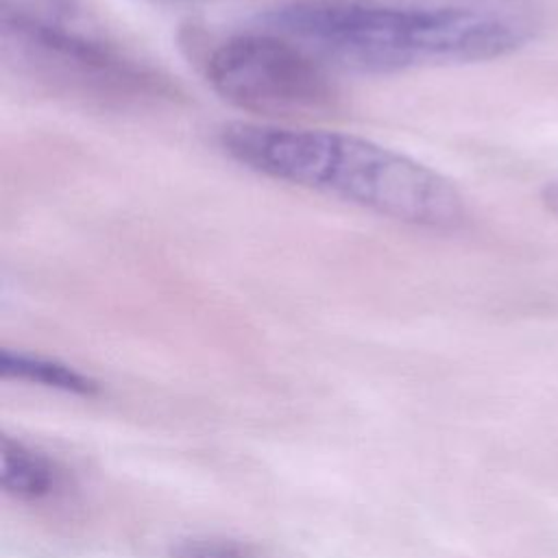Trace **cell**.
<instances>
[{
	"label": "cell",
	"mask_w": 558,
	"mask_h": 558,
	"mask_svg": "<svg viewBox=\"0 0 558 558\" xmlns=\"http://www.w3.org/2000/svg\"><path fill=\"white\" fill-rule=\"evenodd\" d=\"M259 22L325 68L366 74L497 59L538 24L525 0H294Z\"/></svg>",
	"instance_id": "cell-1"
},
{
	"label": "cell",
	"mask_w": 558,
	"mask_h": 558,
	"mask_svg": "<svg viewBox=\"0 0 558 558\" xmlns=\"http://www.w3.org/2000/svg\"><path fill=\"white\" fill-rule=\"evenodd\" d=\"M220 146L244 168L429 229H456L458 187L425 163L364 137L268 122H231Z\"/></svg>",
	"instance_id": "cell-2"
},
{
	"label": "cell",
	"mask_w": 558,
	"mask_h": 558,
	"mask_svg": "<svg viewBox=\"0 0 558 558\" xmlns=\"http://www.w3.org/2000/svg\"><path fill=\"white\" fill-rule=\"evenodd\" d=\"M205 74L220 98L257 116L314 118L338 105L329 68L294 41L266 28L235 35L216 46Z\"/></svg>",
	"instance_id": "cell-3"
},
{
	"label": "cell",
	"mask_w": 558,
	"mask_h": 558,
	"mask_svg": "<svg viewBox=\"0 0 558 558\" xmlns=\"http://www.w3.org/2000/svg\"><path fill=\"white\" fill-rule=\"evenodd\" d=\"M2 41L28 72L70 89L135 96L153 85L133 63L102 44L68 31L50 15L2 9Z\"/></svg>",
	"instance_id": "cell-4"
},
{
	"label": "cell",
	"mask_w": 558,
	"mask_h": 558,
	"mask_svg": "<svg viewBox=\"0 0 558 558\" xmlns=\"http://www.w3.org/2000/svg\"><path fill=\"white\" fill-rule=\"evenodd\" d=\"M2 488L22 501H41L65 488V473L46 453L22 440H2Z\"/></svg>",
	"instance_id": "cell-5"
},
{
	"label": "cell",
	"mask_w": 558,
	"mask_h": 558,
	"mask_svg": "<svg viewBox=\"0 0 558 558\" xmlns=\"http://www.w3.org/2000/svg\"><path fill=\"white\" fill-rule=\"evenodd\" d=\"M0 375L4 379H22L83 397H92L98 392V381L76 371L74 366L22 351H0Z\"/></svg>",
	"instance_id": "cell-6"
},
{
	"label": "cell",
	"mask_w": 558,
	"mask_h": 558,
	"mask_svg": "<svg viewBox=\"0 0 558 558\" xmlns=\"http://www.w3.org/2000/svg\"><path fill=\"white\" fill-rule=\"evenodd\" d=\"M172 558H268L259 547L229 536H190L179 541Z\"/></svg>",
	"instance_id": "cell-7"
},
{
	"label": "cell",
	"mask_w": 558,
	"mask_h": 558,
	"mask_svg": "<svg viewBox=\"0 0 558 558\" xmlns=\"http://www.w3.org/2000/svg\"><path fill=\"white\" fill-rule=\"evenodd\" d=\"M543 203L551 214L558 216V179L543 187Z\"/></svg>",
	"instance_id": "cell-8"
}]
</instances>
